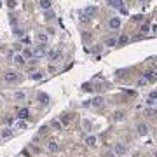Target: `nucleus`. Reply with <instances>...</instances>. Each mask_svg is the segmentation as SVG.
I'll return each instance as SVG.
<instances>
[{
  "label": "nucleus",
  "instance_id": "nucleus-1",
  "mask_svg": "<svg viewBox=\"0 0 157 157\" xmlns=\"http://www.w3.org/2000/svg\"><path fill=\"white\" fill-rule=\"evenodd\" d=\"M47 56V51H45V45L44 44H40L37 47H33L32 49V58L37 59V58H45Z\"/></svg>",
  "mask_w": 157,
  "mask_h": 157
},
{
  "label": "nucleus",
  "instance_id": "nucleus-2",
  "mask_svg": "<svg viewBox=\"0 0 157 157\" xmlns=\"http://www.w3.org/2000/svg\"><path fill=\"white\" fill-rule=\"evenodd\" d=\"M4 80L9 82V84H14V82L19 80V75H18L16 72H5V73H4Z\"/></svg>",
  "mask_w": 157,
  "mask_h": 157
},
{
  "label": "nucleus",
  "instance_id": "nucleus-3",
  "mask_svg": "<svg viewBox=\"0 0 157 157\" xmlns=\"http://www.w3.org/2000/svg\"><path fill=\"white\" fill-rule=\"evenodd\" d=\"M126 152H127V147H126L124 143H115V145H114V154H115L117 157L119 156H124Z\"/></svg>",
  "mask_w": 157,
  "mask_h": 157
},
{
  "label": "nucleus",
  "instance_id": "nucleus-4",
  "mask_svg": "<svg viewBox=\"0 0 157 157\" xmlns=\"http://www.w3.org/2000/svg\"><path fill=\"white\" fill-rule=\"evenodd\" d=\"M12 63H14L16 66H24V65H26V59H24V56H23L21 53H16V54L12 56Z\"/></svg>",
  "mask_w": 157,
  "mask_h": 157
},
{
  "label": "nucleus",
  "instance_id": "nucleus-5",
  "mask_svg": "<svg viewBox=\"0 0 157 157\" xmlns=\"http://www.w3.org/2000/svg\"><path fill=\"white\" fill-rule=\"evenodd\" d=\"M143 78H145L147 82H157V73L152 72V70H148V72L143 73Z\"/></svg>",
  "mask_w": 157,
  "mask_h": 157
},
{
  "label": "nucleus",
  "instance_id": "nucleus-6",
  "mask_svg": "<svg viewBox=\"0 0 157 157\" xmlns=\"http://www.w3.org/2000/svg\"><path fill=\"white\" fill-rule=\"evenodd\" d=\"M136 131H138V135H140V136H147V135H148V126L141 122V124H138V126H136Z\"/></svg>",
  "mask_w": 157,
  "mask_h": 157
},
{
  "label": "nucleus",
  "instance_id": "nucleus-7",
  "mask_svg": "<svg viewBox=\"0 0 157 157\" xmlns=\"http://www.w3.org/2000/svg\"><path fill=\"white\" fill-rule=\"evenodd\" d=\"M108 26L112 30H119L120 28V18H110L108 19Z\"/></svg>",
  "mask_w": 157,
  "mask_h": 157
},
{
  "label": "nucleus",
  "instance_id": "nucleus-8",
  "mask_svg": "<svg viewBox=\"0 0 157 157\" xmlns=\"http://www.w3.org/2000/svg\"><path fill=\"white\" fill-rule=\"evenodd\" d=\"M82 14H84V16H86V18H87V16H89V18H93V16H94V14H96V7H93V5H91V7H86V9H84V12H82Z\"/></svg>",
  "mask_w": 157,
  "mask_h": 157
},
{
  "label": "nucleus",
  "instance_id": "nucleus-9",
  "mask_svg": "<svg viewBox=\"0 0 157 157\" xmlns=\"http://www.w3.org/2000/svg\"><path fill=\"white\" fill-rule=\"evenodd\" d=\"M37 40H39L40 44H44V45H45V44L49 42V37H47V33H44V32H39V33H37Z\"/></svg>",
  "mask_w": 157,
  "mask_h": 157
},
{
  "label": "nucleus",
  "instance_id": "nucleus-10",
  "mask_svg": "<svg viewBox=\"0 0 157 157\" xmlns=\"http://www.w3.org/2000/svg\"><path fill=\"white\" fill-rule=\"evenodd\" d=\"M47 150L51 152V154H56L59 150V145L56 143V141H49V145H47Z\"/></svg>",
  "mask_w": 157,
  "mask_h": 157
},
{
  "label": "nucleus",
  "instance_id": "nucleus-11",
  "mask_svg": "<svg viewBox=\"0 0 157 157\" xmlns=\"http://www.w3.org/2000/svg\"><path fill=\"white\" fill-rule=\"evenodd\" d=\"M47 58L51 59L53 63H56V61H59V58H61V53H59V51H53V53H49Z\"/></svg>",
  "mask_w": 157,
  "mask_h": 157
},
{
  "label": "nucleus",
  "instance_id": "nucleus-12",
  "mask_svg": "<svg viewBox=\"0 0 157 157\" xmlns=\"http://www.w3.org/2000/svg\"><path fill=\"white\" fill-rule=\"evenodd\" d=\"M86 145H87V147H94V145H96V136H94V135H87V136H86Z\"/></svg>",
  "mask_w": 157,
  "mask_h": 157
},
{
  "label": "nucleus",
  "instance_id": "nucleus-13",
  "mask_svg": "<svg viewBox=\"0 0 157 157\" xmlns=\"http://www.w3.org/2000/svg\"><path fill=\"white\" fill-rule=\"evenodd\" d=\"M103 103H105V99L101 96H96L94 99H91V107H103Z\"/></svg>",
  "mask_w": 157,
  "mask_h": 157
},
{
  "label": "nucleus",
  "instance_id": "nucleus-14",
  "mask_svg": "<svg viewBox=\"0 0 157 157\" xmlns=\"http://www.w3.org/2000/svg\"><path fill=\"white\" fill-rule=\"evenodd\" d=\"M14 129H19V131L26 129V122H24L23 119H18V120H16V124H14Z\"/></svg>",
  "mask_w": 157,
  "mask_h": 157
},
{
  "label": "nucleus",
  "instance_id": "nucleus-15",
  "mask_svg": "<svg viewBox=\"0 0 157 157\" xmlns=\"http://www.w3.org/2000/svg\"><path fill=\"white\" fill-rule=\"evenodd\" d=\"M129 44V37L127 35H120L117 39V45H127Z\"/></svg>",
  "mask_w": 157,
  "mask_h": 157
},
{
  "label": "nucleus",
  "instance_id": "nucleus-16",
  "mask_svg": "<svg viewBox=\"0 0 157 157\" xmlns=\"http://www.w3.org/2000/svg\"><path fill=\"white\" fill-rule=\"evenodd\" d=\"M110 5H112L114 9H119V11H122V9H124L122 0H110Z\"/></svg>",
  "mask_w": 157,
  "mask_h": 157
},
{
  "label": "nucleus",
  "instance_id": "nucleus-17",
  "mask_svg": "<svg viewBox=\"0 0 157 157\" xmlns=\"http://www.w3.org/2000/svg\"><path fill=\"white\" fill-rule=\"evenodd\" d=\"M28 77H30V80H40V78H44V72H35V73L32 72Z\"/></svg>",
  "mask_w": 157,
  "mask_h": 157
},
{
  "label": "nucleus",
  "instance_id": "nucleus-18",
  "mask_svg": "<svg viewBox=\"0 0 157 157\" xmlns=\"http://www.w3.org/2000/svg\"><path fill=\"white\" fill-rule=\"evenodd\" d=\"M37 99H39L40 103H44V105L49 103V96H47L45 93H39V94H37Z\"/></svg>",
  "mask_w": 157,
  "mask_h": 157
},
{
  "label": "nucleus",
  "instance_id": "nucleus-19",
  "mask_svg": "<svg viewBox=\"0 0 157 157\" xmlns=\"http://www.w3.org/2000/svg\"><path fill=\"white\" fill-rule=\"evenodd\" d=\"M51 5H53V4H51V0H40V7H42L44 11H49V9H51Z\"/></svg>",
  "mask_w": 157,
  "mask_h": 157
},
{
  "label": "nucleus",
  "instance_id": "nucleus-20",
  "mask_svg": "<svg viewBox=\"0 0 157 157\" xmlns=\"http://www.w3.org/2000/svg\"><path fill=\"white\" fill-rule=\"evenodd\" d=\"M28 114H30V112H28V108H19V112H18V117L24 120V119L28 117Z\"/></svg>",
  "mask_w": 157,
  "mask_h": 157
},
{
  "label": "nucleus",
  "instance_id": "nucleus-21",
  "mask_svg": "<svg viewBox=\"0 0 157 157\" xmlns=\"http://www.w3.org/2000/svg\"><path fill=\"white\" fill-rule=\"evenodd\" d=\"M145 115H150V117L157 115V108H150V107H147V108H145Z\"/></svg>",
  "mask_w": 157,
  "mask_h": 157
},
{
  "label": "nucleus",
  "instance_id": "nucleus-22",
  "mask_svg": "<svg viewBox=\"0 0 157 157\" xmlns=\"http://www.w3.org/2000/svg\"><path fill=\"white\" fill-rule=\"evenodd\" d=\"M105 45L107 47H115L117 45V39H107L105 40Z\"/></svg>",
  "mask_w": 157,
  "mask_h": 157
},
{
  "label": "nucleus",
  "instance_id": "nucleus-23",
  "mask_svg": "<svg viewBox=\"0 0 157 157\" xmlns=\"http://www.w3.org/2000/svg\"><path fill=\"white\" fill-rule=\"evenodd\" d=\"M0 136L4 138V140H7V138H11V136H12V131H11V129H4V131L0 133Z\"/></svg>",
  "mask_w": 157,
  "mask_h": 157
},
{
  "label": "nucleus",
  "instance_id": "nucleus-24",
  "mask_svg": "<svg viewBox=\"0 0 157 157\" xmlns=\"http://www.w3.org/2000/svg\"><path fill=\"white\" fill-rule=\"evenodd\" d=\"M49 126H51V127H53V129H61V122H59V120H51V124H49Z\"/></svg>",
  "mask_w": 157,
  "mask_h": 157
},
{
  "label": "nucleus",
  "instance_id": "nucleus-25",
  "mask_svg": "<svg viewBox=\"0 0 157 157\" xmlns=\"http://www.w3.org/2000/svg\"><path fill=\"white\" fill-rule=\"evenodd\" d=\"M82 127L89 133V131H91V122H89V120H82Z\"/></svg>",
  "mask_w": 157,
  "mask_h": 157
},
{
  "label": "nucleus",
  "instance_id": "nucleus-26",
  "mask_svg": "<svg viewBox=\"0 0 157 157\" xmlns=\"http://www.w3.org/2000/svg\"><path fill=\"white\" fill-rule=\"evenodd\" d=\"M14 99H16V101H23V99H24V93H16V94H14Z\"/></svg>",
  "mask_w": 157,
  "mask_h": 157
},
{
  "label": "nucleus",
  "instance_id": "nucleus-27",
  "mask_svg": "<svg viewBox=\"0 0 157 157\" xmlns=\"http://www.w3.org/2000/svg\"><path fill=\"white\" fill-rule=\"evenodd\" d=\"M114 119H115V120H122V119H124V112H115V114H114Z\"/></svg>",
  "mask_w": 157,
  "mask_h": 157
},
{
  "label": "nucleus",
  "instance_id": "nucleus-28",
  "mask_svg": "<svg viewBox=\"0 0 157 157\" xmlns=\"http://www.w3.org/2000/svg\"><path fill=\"white\" fill-rule=\"evenodd\" d=\"M44 16H45V19H53V18H54V12L49 9V11H45V14H44Z\"/></svg>",
  "mask_w": 157,
  "mask_h": 157
},
{
  "label": "nucleus",
  "instance_id": "nucleus-29",
  "mask_svg": "<svg viewBox=\"0 0 157 157\" xmlns=\"http://www.w3.org/2000/svg\"><path fill=\"white\" fill-rule=\"evenodd\" d=\"M147 84H148V82H147V80H145L143 77H141V78H140V80L136 82V86H138V87H143V86H147Z\"/></svg>",
  "mask_w": 157,
  "mask_h": 157
},
{
  "label": "nucleus",
  "instance_id": "nucleus-30",
  "mask_svg": "<svg viewBox=\"0 0 157 157\" xmlns=\"http://www.w3.org/2000/svg\"><path fill=\"white\" fill-rule=\"evenodd\" d=\"M7 7L9 9H14L16 7V0H7Z\"/></svg>",
  "mask_w": 157,
  "mask_h": 157
},
{
  "label": "nucleus",
  "instance_id": "nucleus-31",
  "mask_svg": "<svg viewBox=\"0 0 157 157\" xmlns=\"http://www.w3.org/2000/svg\"><path fill=\"white\" fill-rule=\"evenodd\" d=\"M23 56L24 58H32V49H24L23 51Z\"/></svg>",
  "mask_w": 157,
  "mask_h": 157
},
{
  "label": "nucleus",
  "instance_id": "nucleus-32",
  "mask_svg": "<svg viewBox=\"0 0 157 157\" xmlns=\"http://www.w3.org/2000/svg\"><path fill=\"white\" fill-rule=\"evenodd\" d=\"M14 35L16 37H23L24 33H23V30H19V28H14Z\"/></svg>",
  "mask_w": 157,
  "mask_h": 157
},
{
  "label": "nucleus",
  "instance_id": "nucleus-33",
  "mask_svg": "<svg viewBox=\"0 0 157 157\" xmlns=\"http://www.w3.org/2000/svg\"><path fill=\"white\" fill-rule=\"evenodd\" d=\"M148 99H154V101H156L157 99V91H152V93L148 94Z\"/></svg>",
  "mask_w": 157,
  "mask_h": 157
},
{
  "label": "nucleus",
  "instance_id": "nucleus-34",
  "mask_svg": "<svg viewBox=\"0 0 157 157\" xmlns=\"http://www.w3.org/2000/svg\"><path fill=\"white\" fill-rule=\"evenodd\" d=\"M70 119H72L70 115H65V117L61 119V122H63V124H68V122H70Z\"/></svg>",
  "mask_w": 157,
  "mask_h": 157
},
{
  "label": "nucleus",
  "instance_id": "nucleus-35",
  "mask_svg": "<svg viewBox=\"0 0 157 157\" xmlns=\"http://www.w3.org/2000/svg\"><path fill=\"white\" fill-rule=\"evenodd\" d=\"M147 32H148V24H143L141 26V33H147Z\"/></svg>",
  "mask_w": 157,
  "mask_h": 157
},
{
  "label": "nucleus",
  "instance_id": "nucleus-36",
  "mask_svg": "<svg viewBox=\"0 0 157 157\" xmlns=\"http://www.w3.org/2000/svg\"><path fill=\"white\" fill-rule=\"evenodd\" d=\"M47 129H49V127H47V126H44V127H42V129H40V135H44V133H45V131H47Z\"/></svg>",
  "mask_w": 157,
  "mask_h": 157
},
{
  "label": "nucleus",
  "instance_id": "nucleus-37",
  "mask_svg": "<svg viewBox=\"0 0 157 157\" xmlns=\"http://www.w3.org/2000/svg\"><path fill=\"white\" fill-rule=\"evenodd\" d=\"M0 7H2V0H0Z\"/></svg>",
  "mask_w": 157,
  "mask_h": 157
},
{
  "label": "nucleus",
  "instance_id": "nucleus-38",
  "mask_svg": "<svg viewBox=\"0 0 157 157\" xmlns=\"http://www.w3.org/2000/svg\"><path fill=\"white\" fill-rule=\"evenodd\" d=\"M156 157H157V152H156Z\"/></svg>",
  "mask_w": 157,
  "mask_h": 157
},
{
  "label": "nucleus",
  "instance_id": "nucleus-39",
  "mask_svg": "<svg viewBox=\"0 0 157 157\" xmlns=\"http://www.w3.org/2000/svg\"><path fill=\"white\" fill-rule=\"evenodd\" d=\"M156 103H157V99H156Z\"/></svg>",
  "mask_w": 157,
  "mask_h": 157
},
{
  "label": "nucleus",
  "instance_id": "nucleus-40",
  "mask_svg": "<svg viewBox=\"0 0 157 157\" xmlns=\"http://www.w3.org/2000/svg\"><path fill=\"white\" fill-rule=\"evenodd\" d=\"M145 157H148V156H145Z\"/></svg>",
  "mask_w": 157,
  "mask_h": 157
}]
</instances>
